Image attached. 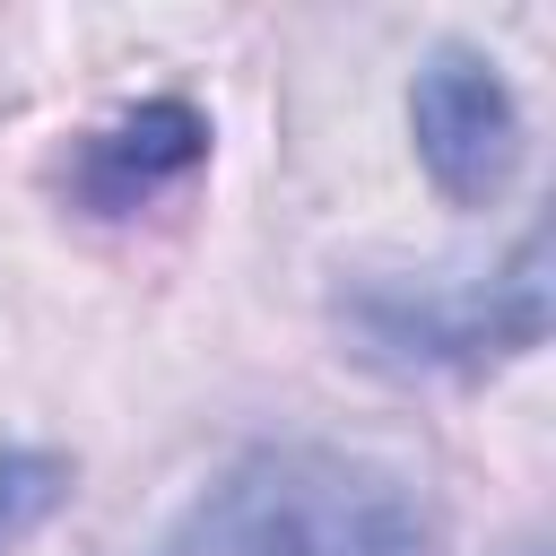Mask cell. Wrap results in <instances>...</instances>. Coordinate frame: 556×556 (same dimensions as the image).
<instances>
[{
  "mask_svg": "<svg viewBox=\"0 0 556 556\" xmlns=\"http://www.w3.org/2000/svg\"><path fill=\"white\" fill-rule=\"evenodd\" d=\"M61 495H70V460L61 452H0V556L26 530H43L61 513Z\"/></svg>",
  "mask_w": 556,
  "mask_h": 556,
  "instance_id": "5",
  "label": "cell"
},
{
  "mask_svg": "<svg viewBox=\"0 0 556 556\" xmlns=\"http://www.w3.org/2000/svg\"><path fill=\"white\" fill-rule=\"evenodd\" d=\"M408 122H417V156H426L434 191L460 200V208L495 200V191L513 182V165H521V104H513V87L495 78V61L469 52V43H443V52L417 70Z\"/></svg>",
  "mask_w": 556,
  "mask_h": 556,
  "instance_id": "3",
  "label": "cell"
},
{
  "mask_svg": "<svg viewBox=\"0 0 556 556\" xmlns=\"http://www.w3.org/2000/svg\"><path fill=\"white\" fill-rule=\"evenodd\" d=\"M547 235H521L513 269L495 287H460V295H356V330L374 339V356H417V365H486V356H521L547 330Z\"/></svg>",
  "mask_w": 556,
  "mask_h": 556,
  "instance_id": "2",
  "label": "cell"
},
{
  "mask_svg": "<svg viewBox=\"0 0 556 556\" xmlns=\"http://www.w3.org/2000/svg\"><path fill=\"white\" fill-rule=\"evenodd\" d=\"M208 156V122L191 113V104H174V96H156V104H139V113H122L113 130H96L87 148H78V200L96 208V217H130L139 200H156L165 182H182L191 165Z\"/></svg>",
  "mask_w": 556,
  "mask_h": 556,
  "instance_id": "4",
  "label": "cell"
},
{
  "mask_svg": "<svg viewBox=\"0 0 556 556\" xmlns=\"http://www.w3.org/2000/svg\"><path fill=\"white\" fill-rule=\"evenodd\" d=\"M165 556H434V513L391 460L269 443L174 521Z\"/></svg>",
  "mask_w": 556,
  "mask_h": 556,
  "instance_id": "1",
  "label": "cell"
}]
</instances>
